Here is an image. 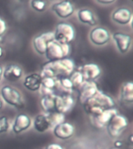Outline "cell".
<instances>
[{"mask_svg": "<svg viewBox=\"0 0 133 149\" xmlns=\"http://www.w3.org/2000/svg\"><path fill=\"white\" fill-rule=\"evenodd\" d=\"M7 25L6 21L0 17V37H3L5 33L6 32Z\"/></svg>", "mask_w": 133, "mask_h": 149, "instance_id": "f1b7e54d", "label": "cell"}, {"mask_svg": "<svg viewBox=\"0 0 133 149\" xmlns=\"http://www.w3.org/2000/svg\"><path fill=\"white\" fill-rule=\"evenodd\" d=\"M0 95L2 101L9 106L22 109L24 107V100L20 92L16 88L9 85H5L0 88Z\"/></svg>", "mask_w": 133, "mask_h": 149, "instance_id": "3957f363", "label": "cell"}, {"mask_svg": "<svg viewBox=\"0 0 133 149\" xmlns=\"http://www.w3.org/2000/svg\"><path fill=\"white\" fill-rule=\"evenodd\" d=\"M76 99L72 94H58L55 98V110L65 114L71 111L76 104Z\"/></svg>", "mask_w": 133, "mask_h": 149, "instance_id": "ba28073f", "label": "cell"}, {"mask_svg": "<svg viewBox=\"0 0 133 149\" xmlns=\"http://www.w3.org/2000/svg\"><path fill=\"white\" fill-rule=\"evenodd\" d=\"M53 32L55 40L62 44H70L76 37V29L68 22H59Z\"/></svg>", "mask_w": 133, "mask_h": 149, "instance_id": "5b68a950", "label": "cell"}, {"mask_svg": "<svg viewBox=\"0 0 133 149\" xmlns=\"http://www.w3.org/2000/svg\"><path fill=\"white\" fill-rule=\"evenodd\" d=\"M34 128L38 133H44L50 129V124L45 113L37 114L34 120Z\"/></svg>", "mask_w": 133, "mask_h": 149, "instance_id": "7402d4cb", "label": "cell"}, {"mask_svg": "<svg viewBox=\"0 0 133 149\" xmlns=\"http://www.w3.org/2000/svg\"><path fill=\"white\" fill-rule=\"evenodd\" d=\"M2 107H3V101H2V100L0 97V110L2 109Z\"/></svg>", "mask_w": 133, "mask_h": 149, "instance_id": "e575fe53", "label": "cell"}, {"mask_svg": "<svg viewBox=\"0 0 133 149\" xmlns=\"http://www.w3.org/2000/svg\"><path fill=\"white\" fill-rule=\"evenodd\" d=\"M3 53H4L3 48H2V47L0 45V58H2V56H3Z\"/></svg>", "mask_w": 133, "mask_h": 149, "instance_id": "836d02e7", "label": "cell"}, {"mask_svg": "<svg viewBox=\"0 0 133 149\" xmlns=\"http://www.w3.org/2000/svg\"><path fill=\"white\" fill-rule=\"evenodd\" d=\"M102 149H107V148H102Z\"/></svg>", "mask_w": 133, "mask_h": 149, "instance_id": "74e56055", "label": "cell"}, {"mask_svg": "<svg viewBox=\"0 0 133 149\" xmlns=\"http://www.w3.org/2000/svg\"><path fill=\"white\" fill-rule=\"evenodd\" d=\"M90 40L93 45L104 46L111 39V34L107 28L104 26H95L90 30L89 33Z\"/></svg>", "mask_w": 133, "mask_h": 149, "instance_id": "52a82bcc", "label": "cell"}, {"mask_svg": "<svg viewBox=\"0 0 133 149\" xmlns=\"http://www.w3.org/2000/svg\"><path fill=\"white\" fill-rule=\"evenodd\" d=\"M77 17L79 22L89 26H94L97 23L96 17L93 11L87 8H83L77 12Z\"/></svg>", "mask_w": 133, "mask_h": 149, "instance_id": "44dd1931", "label": "cell"}, {"mask_svg": "<svg viewBox=\"0 0 133 149\" xmlns=\"http://www.w3.org/2000/svg\"><path fill=\"white\" fill-rule=\"evenodd\" d=\"M2 72H3V68L0 65V82L2 79Z\"/></svg>", "mask_w": 133, "mask_h": 149, "instance_id": "d6a6232c", "label": "cell"}, {"mask_svg": "<svg viewBox=\"0 0 133 149\" xmlns=\"http://www.w3.org/2000/svg\"><path fill=\"white\" fill-rule=\"evenodd\" d=\"M51 9L61 19H67L73 15L75 6L70 1H59L51 6Z\"/></svg>", "mask_w": 133, "mask_h": 149, "instance_id": "4fadbf2b", "label": "cell"}, {"mask_svg": "<svg viewBox=\"0 0 133 149\" xmlns=\"http://www.w3.org/2000/svg\"><path fill=\"white\" fill-rule=\"evenodd\" d=\"M9 128H10V123L9 118L4 115L0 116V134L8 132Z\"/></svg>", "mask_w": 133, "mask_h": 149, "instance_id": "83f0119b", "label": "cell"}, {"mask_svg": "<svg viewBox=\"0 0 133 149\" xmlns=\"http://www.w3.org/2000/svg\"><path fill=\"white\" fill-rule=\"evenodd\" d=\"M45 149H65L64 147L62 146L60 144L58 143H51L46 147Z\"/></svg>", "mask_w": 133, "mask_h": 149, "instance_id": "f546056e", "label": "cell"}, {"mask_svg": "<svg viewBox=\"0 0 133 149\" xmlns=\"http://www.w3.org/2000/svg\"><path fill=\"white\" fill-rule=\"evenodd\" d=\"M78 70L82 73L85 81H96L102 74V70L96 63H86Z\"/></svg>", "mask_w": 133, "mask_h": 149, "instance_id": "2e32d148", "label": "cell"}, {"mask_svg": "<svg viewBox=\"0 0 133 149\" xmlns=\"http://www.w3.org/2000/svg\"><path fill=\"white\" fill-rule=\"evenodd\" d=\"M108 149H118V148H114V147H111V148H109Z\"/></svg>", "mask_w": 133, "mask_h": 149, "instance_id": "8d00e7d4", "label": "cell"}, {"mask_svg": "<svg viewBox=\"0 0 133 149\" xmlns=\"http://www.w3.org/2000/svg\"><path fill=\"white\" fill-rule=\"evenodd\" d=\"M97 3H100L101 5H111V4H113L114 3V1H111V0H100V1H96Z\"/></svg>", "mask_w": 133, "mask_h": 149, "instance_id": "1f68e13d", "label": "cell"}, {"mask_svg": "<svg viewBox=\"0 0 133 149\" xmlns=\"http://www.w3.org/2000/svg\"><path fill=\"white\" fill-rule=\"evenodd\" d=\"M40 149H44V148H40Z\"/></svg>", "mask_w": 133, "mask_h": 149, "instance_id": "f35d334b", "label": "cell"}, {"mask_svg": "<svg viewBox=\"0 0 133 149\" xmlns=\"http://www.w3.org/2000/svg\"><path fill=\"white\" fill-rule=\"evenodd\" d=\"M69 77L70 80L72 81L74 89H78L79 88V86H81L82 84L83 83V81H85L83 74L79 70H75L74 72H72Z\"/></svg>", "mask_w": 133, "mask_h": 149, "instance_id": "d4e9b609", "label": "cell"}, {"mask_svg": "<svg viewBox=\"0 0 133 149\" xmlns=\"http://www.w3.org/2000/svg\"><path fill=\"white\" fill-rule=\"evenodd\" d=\"M120 100L125 104L133 102V83L132 81L124 82L120 88Z\"/></svg>", "mask_w": 133, "mask_h": 149, "instance_id": "ffe728a7", "label": "cell"}, {"mask_svg": "<svg viewBox=\"0 0 133 149\" xmlns=\"http://www.w3.org/2000/svg\"><path fill=\"white\" fill-rule=\"evenodd\" d=\"M56 86H57V79H55V78H51V77L42 78L41 86L43 87V88L48 89V90L53 91V92L55 93Z\"/></svg>", "mask_w": 133, "mask_h": 149, "instance_id": "484cf974", "label": "cell"}, {"mask_svg": "<svg viewBox=\"0 0 133 149\" xmlns=\"http://www.w3.org/2000/svg\"><path fill=\"white\" fill-rule=\"evenodd\" d=\"M30 7L38 13L44 12L47 8V2L43 0H33L30 2Z\"/></svg>", "mask_w": 133, "mask_h": 149, "instance_id": "4316f807", "label": "cell"}, {"mask_svg": "<svg viewBox=\"0 0 133 149\" xmlns=\"http://www.w3.org/2000/svg\"><path fill=\"white\" fill-rule=\"evenodd\" d=\"M75 61L70 58L55 61H46L41 66L40 74L42 78L51 77V78H62L69 77L75 71Z\"/></svg>", "mask_w": 133, "mask_h": 149, "instance_id": "6da1fadb", "label": "cell"}, {"mask_svg": "<svg viewBox=\"0 0 133 149\" xmlns=\"http://www.w3.org/2000/svg\"><path fill=\"white\" fill-rule=\"evenodd\" d=\"M111 19L114 23L121 26L131 24L132 21V12L127 7H119L113 11Z\"/></svg>", "mask_w": 133, "mask_h": 149, "instance_id": "5bb4252c", "label": "cell"}, {"mask_svg": "<svg viewBox=\"0 0 133 149\" xmlns=\"http://www.w3.org/2000/svg\"><path fill=\"white\" fill-rule=\"evenodd\" d=\"M42 77L40 73H31L27 74L23 79V86L26 89L30 92L39 90L41 85Z\"/></svg>", "mask_w": 133, "mask_h": 149, "instance_id": "d6986e66", "label": "cell"}, {"mask_svg": "<svg viewBox=\"0 0 133 149\" xmlns=\"http://www.w3.org/2000/svg\"><path fill=\"white\" fill-rule=\"evenodd\" d=\"M118 113V109L114 107V108H111V109H106L99 115L90 116V119L91 123L95 127L100 129V128L106 127L110 120L112 119V117Z\"/></svg>", "mask_w": 133, "mask_h": 149, "instance_id": "7c38bea8", "label": "cell"}, {"mask_svg": "<svg viewBox=\"0 0 133 149\" xmlns=\"http://www.w3.org/2000/svg\"><path fill=\"white\" fill-rule=\"evenodd\" d=\"M128 126V120L125 115L116 114L107 125V132L111 138H118Z\"/></svg>", "mask_w": 133, "mask_h": 149, "instance_id": "8992f818", "label": "cell"}, {"mask_svg": "<svg viewBox=\"0 0 133 149\" xmlns=\"http://www.w3.org/2000/svg\"><path fill=\"white\" fill-rule=\"evenodd\" d=\"M70 52V44H62L55 40H52L48 44L44 56L48 61H55L68 58Z\"/></svg>", "mask_w": 133, "mask_h": 149, "instance_id": "277c9868", "label": "cell"}, {"mask_svg": "<svg viewBox=\"0 0 133 149\" xmlns=\"http://www.w3.org/2000/svg\"><path fill=\"white\" fill-rule=\"evenodd\" d=\"M32 125V120L26 113H19L15 117L12 125V131L15 134H20L27 130Z\"/></svg>", "mask_w": 133, "mask_h": 149, "instance_id": "e0dca14e", "label": "cell"}, {"mask_svg": "<svg viewBox=\"0 0 133 149\" xmlns=\"http://www.w3.org/2000/svg\"><path fill=\"white\" fill-rule=\"evenodd\" d=\"M54 136L59 140H65L70 139L71 137H73L75 132H76V128L72 123L65 121L63 123L55 126L52 129Z\"/></svg>", "mask_w": 133, "mask_h": 149, "instance_id": "9a60e30c", "label": "cell"}, {"mask_svg": "<svg viewBox=\"0 0 133 149\" xmlns=\"http://www.w3.org/2000/svg\"><path fill=\"white\" fill-rule=\"evenodd\" d=\"M4 41V37H0V44H2V42Z\"/></svg>", "mask_w": 133, "mask_h": 149, "instance_id": "d590c367", "label": "cell"}, {"mask_svg": "<svg viewBox=\"0 0 133 149\" xmlns=\"http://www.w3.org/2000/svg\"><path fill=\"white\" fill-rule=\"evenodd\" d=\"M123 141H121V140H116V141H114V148H116L118 149H120L121 148V147L123 146Z\"/></svg>", "mask_w": 133, "mask_h": 149, "instance_id": "4dcf8cb0", "label": "cell"}, {"mask_svg": "<svg viewBox=\"0 0 133 149\" xmlns=\"http://www.w3.org/2000/svg\"><path fill=\"white\" fill-rule=\"evenodd\" d=\"M115 104V101L111 95L99 89L93 97L84 102L83 107L89 116H93L99 115L106 109L114 108Z\"/></svg>", "mask_w": 133, "mask_h": 149, "instance_id": "7a4b0ae2", "label": "cell"}, {"mask_svg": "<svg viewBox=\"0 0 133 149\" xmlns=\"http://www.w3.org/2000/svg\"><path fill=\"white\" fill-rule=\"evenodd\" d=\"M52 40H55L53 31H46L35 36L33 39L32 44L36 53L39 55H44L48 44Z\"/></svg>", "mask_w": 133, "mask_h": 149, "instance_id": "9c48e42d", "label": "cell"}, {"mask_svg": "<svg viewBox=\"0 0 133 149\" xmlns=\"http://www.w3.org/2000/svg\"><path fill=\"white\" fill-rule=\"evenodd\" d=\"M56 94L51 95H46V96H41V99L40 100V106L41 107L42 110L44 113H48L51 112L55 111V98Z\"/></svg>", "mask_w": 133, "mask_h": 149, "instance_id": "603a6c76", "label": "cell"}, {"mask_svg": "<svg viewBox=\"0 0 133 149\" xmlns=\"http://www.w3.org/2000/svg\"><path fill=\"white\" fill-rule=\"evenodd\" d=\"M23 74V69L20 65L16 64H9L3 68L2 78H4L6 81L13 82L20 79Z\"/></svg>", "mask_w": 133, "mask_h": 149, "instance_id": "ac0fdd59", "label": "cell"}, {"mask_svg": "<svg viewBox=\"0 0 133 149\" xmlns=\"http://www.w3.org/2000/svg\"><path fill=\"white\" fill-rule=\"evenodd\" d=\"M45 114H46L47 118H48V120L49 124H50V129H53L55 126L65 121V114L61 113L58 112L54 111Z\"/></svg>", "mask_w": 133, "mask_h": 149, "instance_id": "cb8c5ba5", "label": "cell"}, {"mask_svg": "<svg viewBox=\"0 0 133 149\" xmlns=\"http://www.w3.org/2000/svg\"><path fill=\"white\" fill-rule=\"evenodd\" d=\"M111 37L115 43L119 53L124 54L129 51L132 41V38L130 34L121 31H117L112 34Z\"/></svg>", "mask_w": 133, "mask_h": 149, "instance_id": "8fae6325", "label": "cell"}, {"mask_svg": "<svg viewBox=\"0 0 133 149\" xmlns=\"http://www.w3.org/2000/svg\"><path fill=\"white\" fill-rule=\"evenodd\" d=\"M99 90L97 83L94 81H84L83 83L79 86L78 88L79 91V103L83 105L86 100L90 99L97 93Z\"/></svg>", "mask_w": 133, "mask_h": 149, "instance_id": "30bf717a", "label": "cell"}]
</instances>
